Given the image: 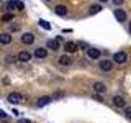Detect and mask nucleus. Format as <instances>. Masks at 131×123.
<instances>
[{"label": "nucleus", "mask_w": 131, "mask_h": 123, "mask_svg": "<svg viewBox=\"0 0 131 123\" xmlns=\"http://www.w3.org/2000/svg\"><path fill=\"white\" fill-rule=\"evenodd\" d=\"M126 61H128V54H126L125 51H118L113 54V63L116 64H125Z\"/></svg>", "instance_id": "obj_1"}, {"label": "nucleus", "mask_w": 131, "mask_h": 123, "mask_svg": "<svg viewBox=\"0 0 131 123\" xmlns=\"http://www.w3.org/2000/svg\"><path fill=\"white\" fill-rule=\"evenodd\" d=\"M7 100H8V102H10V104H12V105H18V104H21V100H23V97H21V95H20V94H18V92H12V94H10V95H8V97H7Z\"/></svg>", "instance_id": "obj_2"}, {"label": "nucleus", "mask_w": 131, "mask_h": 123, "mask_svg": "<svg viewBox=\"0 0 131 123\" xmlns=\"http://www.w3.org/2000/svg\"><path fill=\"white\" fill-rule=\"evenodd\" d=\"M98 67H100L103 72H108V71H112V67H113V61L103 59V61H100V63H98Z\"/></svg>", "instance_id": "obj_3"}, {"label": "nucleus", "mask_w": 131, "mask_h": 123, "mask_svg": "<svg viewBox=\"0 0 131 123\" xmlns=\"http://www.w3.org/2000/svg\"><path fill=\"white\" fill-rule=\"evenodd\" d=\"M92 90H93L95 94H98V95H102V94L106 92V87H105L103 82H95V84L92 85Z\"/></svg>", "instance_id": "obj_4"}, {"label": "nucleus", "mask_w": 131, "mask_h": 123, "mask_svg": "<svg viewBox=\"0 0 131 123\" xmlns=\"http://www.w3.org/2000/svg\"><path fill=\"white\" fill-rule=\"evenodd\" d=\"M16 61H20V63H28V61H31V54L28 51H20L18 56H16Z\"/></svg>", "instance_id": "obj_5"}, {"label": "nucleus", "mask_w": 131, "mask_h": 123, "mask_svg": "<svg viewBox=\"0 0 131 123\" xmlns=\"http://www.w3.org/2000/svg\"><path fill=\"white\" fill-rule=\"evenodd\" d=\"M64 49L66 53H75L79 49V44L74 43V41H67V43H64Z\"/></svg>", "instance_id": "obj_6"}, {"label": "nucleus", "mask_w": 131, "mask_h": 123, "mask_svg": "<svg viewBox=\"0 0 131 123\" xmlns=\"http://www.w3.org/2000/svg\"><path fill=\"white\" fill-rule=\"evenodd\" d=\"M21 43L23 44H33L35 43V35L33 33H25V35H21Z\"/></svg>", "instance_id": "obj_7"}, {"label": "nucleus", "mask_w": 131, "mask_h": 123, "mask_svg": "<svg viewBox=\"0 0 131 123\" xmlns=\"http://www.w3.org/2000/svg\"><path fill=\"white\" fill-rule=\"evenodd\" d=\"M87 57L89 59H98L100 57V51L97 48H87Z\"/></svg>", "instance_id": "obj_8"}, {"label": "nucleus", "mask_w": 131, "mask_h": 123, "mask_svg": "<svg viewBox=\"0 0 131 123\" xmlns=\"http://www.w3.org/2000/svg\"><path fill=\"white\" fill-rule=\"evenodd\" d=\"M115 18H116L120 23L126 22V12L121 10V8H116V10H115Z\"/></svg>", "instance_id": "obj_9"}, {"label": "nucleus", "mask_w": 131, "mask_h": 123, "mask_svg": "<svg viewBox=\"0 0 131 123\" xmlns=\"http://www.w3.org/2000/svg\"><path fill=\"white\" fill-rule=\"evenodd\" d=\"M46 56H48V49L46 48H36L35 49V57H38V59H44Z\"/></svg>", "instance_id": "obj_10"}, {"label": "nucleus", "mask_w": 131, "mask_h": 123, "mask_svg": "<svg viewBox=\"0 0 131 123\" xmlns=\"http://www.w3.org/2000/svg\"><path fill=\"white\" fill-rule=\"evenodd\" d=\"M12 35L10 33H0V44H10L12 43Z\"/></svg>", "instance_id": "obj_11"}, {"label": "nucleus", "mask_w": 131, "mask_h": 123, "mask_svg": "<svg viewBox=\"0 0 131 123\" xmlns=\"http://www.w3.org/2000/svg\"><path fill=\"white\" fill-rule=\"evenodd\" d=\"M112 100H113V105H115V107H118V108H123V107H125V104H126L125 98L120 97V95H115Z\"/></svg>", "instance_id": "obj_12"}, {"label": "nucleus", "mask_w": 131, "mask_h": 123, "mask_svg": "<svg viewBox=\"0 0 131 123\" xmlns=\"http://www.w3.org/2000/svg\"><path fill=\"white\" fill-rule=\"evenodd\" d=\"M46 48H49L51 51H57V49H59L61 46H59V41H57V39H48Z\"/></svg>", "instance_id": "obj_13"}, {"label": "nucleus", "mask_w": 131, "mask_h": 123, "mask_svg": "<svg viewBox=\"0 0 131 123\" xmlns=\"http://www.w3.org/2000/svg\"><path fill=\"white\" fill-rule=\"evenodd\" d=\"M51 102H52V97H49V95H43V97H39V98H38V107H44V105L51 104Z\"/></svg>", "instance_id": "obj_14"}, {"label": "nucleus", "mask_w": 131, "mask_h": 123, "mask_svg": "<svg viewBox=\"0 0 131 123\" xmlns=\"http://www.w3.org/2000/svg\"><path fill=\"white\" fill-rule=\"evenodd\" d=\"M54 12H56V15H59V16H66V15L69 13V12H67V8H66L64 5H56Z\"/></svg>", "instance_id": "obj_15"}, {"label": "nucleus", "mask_w": 131, "mask_h": 123, "mask_svg": "<svg viewBox=\"0 0 131 123\" xmlns=\"http://www.w3.org/2000/svg\"><path fill=\"white\" fill-rule=\"evenodd\" d=\"M71 63H72V59L67 54H62V56L59 57V64L61 66H71Z\"/></svg>", "instance_id": "obj_16"}, {"label": "nucleus", "mask_w": 131, "mask_h": 123, "mask_svg": "<svg viewBox=\"0 0 131 123\" xmlns=\"http://www.w3.org/2000/svg\"><path fill=\"white\" fill-rule=\"evenodd\" d=\"M98 12H102V5H100V3L90 5V8H89V13H90V15H95V13H98Z\"/></svg>", "instance_id": "obj_17"}, {"label": "nucleus", "mask_w": 131, "mask_h": 123, "mask_svg": "<svg viewBox=\"0 0 131 123\" xmlns=\"http://www.w3.org/2000/svg\"><path fill=\"white\" fill-rule=\"evenodd\" d=\"M12 3H13V8H16L18 12H21L23 8H25V5H23L21 0H12Z\"/></svg>", "instance_id": "obj_18"}, {"label": "nucleus", "mask_w": 131, "mask_h": 123, "mask_svg": "<svg viewBox=\"0 0 131 123\" xmlns=\"http://www.w3.org/2000/svg\"><path fill=\"white\" fill-rule=\"evenodd\" d=\"M38 23H39V26H41V28H44V30H51V25H49L46 20H39Z\"/></svg>", "instance_id": "obj_19"}, {"label": "nucleus", "mask_w": 131, "mask_h": 123, "mask_svg": "<svg viewBox=\"0 0 131 123\" xmlns=\"http://www.w3.org/2000/svg\"><path fill=\"white\" fill-rule=\"evenodd\" d=\"M2 22H12L13 20V13H5V15H2Z\"/></svg>", "instance_id": "obj_20"}, {"label": "nucleus", "mask_w": 131, "mask_h": 123, "mask_svg": "<svg viewBox=\"0 0 131 123\" xmlns=\"http://www.w3.org/2000/svg\"><path fill=\"white\" fill-rule=\"evenodd\" d=\"M5 61L8 64H13V63H16V56H12V54H8L7 57H5Z\"/></svg>", "instance_id": "obj_21"}, {"label": "nucleus", "mask_w": 131, "mask_h": 123, "mask_svg": "<svg viewBox=\"0 0 131 123\" xmlns=\"http://www.w3.org/2000/svg\"><path fill=\"white\" fill-rule=\"evenodd\" d=\"M7 118H8V115L3 112V110H0V120H7Z\"/></svg>", "instance_id": "obj_22"}, {"label": "nucleus", "mask_w": 131, "mask_h": 123, "mask_svg": "<svg viewBox=\"0 0 131 123\" xmlns=\"http://www.w3.org/2000/svg\"><path fill=\"white\" fill-rule=\"evenodd\" d=\"M125 115H126V118H131V107H128V108L125 110Z\"/></svg>", "instance_id": "obj_23"}, {"label": "nucleus", "mask_w": 131, "mask_h": 123, "mask_svg": "<svg viewBox=\"0 0 131 123\" xmlns=\"http://www.w3.org/2000/svg\"><path fill=\"white\" fill-rule=\"evenodd\" d=\"M16 123H31V120H26V118H20Z\"/></svg>", "instance_id": "obj_24"}, {"label": "nucleus", "mask_w": 131, "mask_h": 123, "mask_svg": "<svg viewBox=\"0 0 131 123\" xmlns=\"http://www.w3.org/2000/svg\"><path fill=\"white\" fill-rule=\"evenodd\" d=\"M113 3L118 7V5H121V3H123V0H113Z\"/></svg>", "instance_id": "obj_25"}, {"label": "nucleus", "mask_w": 131, "mask_h": 123, "mask_svg": "<svg viewBox=\"0 0 131 123\" xmlns=\"http://www.w3.org/2000/svg\"><path fill=\"white\" fill-rule=\"evenodd\" d=\"M93 98H95V100H98V102H102V97L98 95V94H95V95H93Z\"/></svg>", "instance_id": "obj_26"}, {"label": "nucleus", "mask_w": 131, "mask_h": 123, "mask_svg": "<svg viewBox=\"0 0 131 123\" xmlns=\"http://www.w3.org/2000/svg\"><path fill=\"white\" fill-rule=\"evenodd\" d=\"M98 2H100V3H106V2H108V0H98Z\"/></svg>", "instance_id": "obj_27"}, {"label": "nucleus", "mask_w": 131, "mask_h": 123, "mask_svg": "<svg viewBox=\"0 0 131 123\" xmlns=\"http://www.w3.org/2000/svg\"><path fill=\"white\" fill-rule=\"evenodd\" d=\"M129 35H131V25H129Z\"/></svg>", "instance_id": "obj_28"}, {"label": "nucleus", "mask_w": 131, "mask_h": 123, "mask_svg": "<svg viewBox=\"0 0 131 123\" xmlns=\"http://www.w3.org/2000/svg\"><path fill=\"white\" fill-rule=\"evenodd\" d=\"M44 2H51V0H44Z\"/></svg>", "instance_id": "obj_29"}, {"label": "nucleus", "mask_w": 131, "mask_h": 123, "mask_svg": "<svg viewBox=\"0 0 131 123\" xmlns=\"http://www.w3.org/2000/svg\"><path fill=\"white\" fill-rule=\"evenodd\" d=\"M0 2H2V0H0Z\"/></svg>", "instance_id": "obj_30"}]
</instances>
